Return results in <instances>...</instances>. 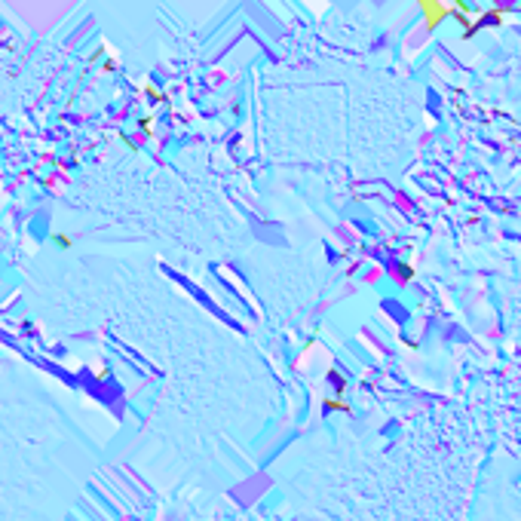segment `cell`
I'll list each match as a JSON object with an SVG mask.
<instances>
[{
	"mask_svg": "<svg viewBox=\"0 0 521 521\" xmlns=\"http://www.w3.org/2000/svg\"><path fill=\"white\" fill-rule=\"evenodd\" d=\"M420 12L426 15V28H439L445 18H448V3H439V0H420Z\"/></svg>",
	"mask_w": 521,
	"mask_h": 521,
	"instance_id": "obj_1",
	"label": "cell"
},
{
	"mask_svg": "<svg viewBox=\"0 0 521 521\" xmlns=\"http://www.w3.org/2000/svg\"><path fill=\"white\" fill-rule=\"evenodd\" d=\"M52 242H55L58 248H64V252L71 248V236H67V233H52Z\"/></svg>",
	"mask_w": 521,
	"mask_h": 521,
	"instance_id": "obj_2",
	"label": "cell"
},
{
	"mask_svg": "<svg viewBox=\"0 0 521 521\" xmlns=\"http://www.w3.org/2000/svg\"><path fill=\"white\" fill-rule=\"evenodd\" d=\"M328 380H334V383H337V393H344V387H347V383H344V377H341V371H337V368H331V371H328Z\"/></svg>",
	"mask_w": 521,
	"mask_h": 521,
	"instance_id": "obj_3",
	"label": "cell"
},
{
	"mask_svg": "<svg viewBox=\"0 0 521 521\" xmlns=\"http://www.w3.org/2000/svg\"><path fill=\"white\" fill-rule=\"evenodd\" d=\"M325 408H341V411H350L344 402H337V399H325Z\"/></svg>",
	"mask_w": 521,
	"mask_h": 521,
	"instance_id": "obj_4",
	"label": "cell"
},
{
	"mask_svg": "<svg viewBox=\"0 0 521 521\" xmlns=\"http://www.w3.org/2000/svg\"><path fill=\"white\" fill-rule=\"evenodd\" d=\"M147 120H150V117H144V120H141V132H150V129H153V123H147Z\"/></svg>",
	"mask_w": 521,
	"mask_h": 521,
	"instance_id": "obj_5",
	"label": "cell"
}]
</instances>
